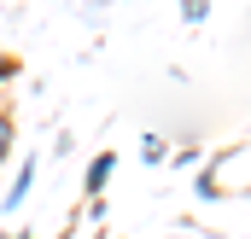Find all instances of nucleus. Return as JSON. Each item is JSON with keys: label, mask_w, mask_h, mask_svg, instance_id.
<instances>
[{"label": "nucleus", "mask_w": 251, "mask_h": 239, "mask_svg": "<svg viewBox=\"0 0 251 239\" xmlns=\"http://www.w3.org/2000/svg\"><path fill=\"white\" fill-rule=\"evenodd\" d=\"M111 169H117V152L105 146V152L88 164V175H82V192H88V198H100V192H105V181H111Z\"/></svg>", "instance_id": "2"}, {"label": "nucleus", "mask_w": 251, "mask_h": 239, "mask_svg": "<svg viewBox=\"0 0 251 239\" xmlns=\"http://www.w3.org/2000/svg\"><path fill=\"white\" fill-rule=\"evenodd\" d=\"M12 76H18V59H12V53H0V88H6Z\"/></svg>", "instance_id": "7"}, {"label": "nucleus", "mask_w": 251, "mask_h": 239, "mask_svg": "<svg viewBox=\"0 0 251 239\" xmlns=\"http://www.w3.org/2000/svg\"><path fill=\"white\" fill-rule=\"evenodd\" d=\"M140 158H146V164H170V140H164V134H146V140H140Z\"/></svg>", "instance_id": "3"}, {"label": "nucleus", "mask_w": 251, "mask_h": 239, "mask_svg": "<svg viewBox=\"0 0 251 239\" xmlns=\"http://www.w3.org/2000/svg\"><path fill=\"white\" fill-rule=\"evenodd\" d=\"M170 164H176V169H199V146H181V152H170Z\"/></svg>", "instance_id": "6"}, {"label": "nucleus", "mask_w": 251, "mask_h": 239, "mask_svg": "<svg viewBox=\"0 0 251 239\" xmlns=\"http://www.w3.org/2000/svg\"><path fill=\"white\" fill-rule=\"evenodd\" d=\"M6 239H35V234H29V228H18V234H6Z\"/></svg>", "instance_id": "8"}, {"label": "nucleus", "mask_w": 251, "mask_h": 239, "mask_svg": "<svg viewBox=\"0 0 251 239\" xmlns=\"http://www.w3.org/2000/svg\"><path fill=\"white\" fill-rule=\"evenodd\" d=\"M35 169H41L35 158H24V164H18V175H12V187L0 192V210H6V216H12V210H18V204L29 198V187H35Z\"/></svg>", "instance_id": "1"}, {"label": "nucleus", "mask_w": 251, "mask_h": 239, "mask_svg": "<svg viewBox=\"0 0 251 239\" xmlns=\"http://www.w3.org/2000/svg\"><path fill=\"white\" fill-rule=\"evenodd\" d=\"M12 140H18V117H12V111L0 105V164L12 158Z\"/></svg>", "instance_id": "4"}, {"label": "nucleus", "mask_w": 251, "mask_h": 239, "mask_svg": "<svg viewBox=\"0 0 251 239\" xmlns=\"http://www.w3.org/2000/svg\"><path fill=\"white\" fill-rule=\"evenodd\" d=\"M204 18H210L204 0H181V24H204Z\"/></svg>", "instance_id": "5"}]
</instances>
